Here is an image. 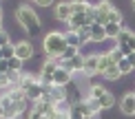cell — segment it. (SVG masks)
I'll list each match as a JSON object with an SVG mask.
<instances>
[{"mask_svg":"<svg viewBox=\"0 0 135 119\" xmlns=\"http://www.w3.org/2000/svg\"><path fill=\"white\" fill-rule=\"evenodd\" d=\"M66 46H69V44L64 42V33L51 31V33H47V35H44L42 49H44V53H47L49 60H58V58H62V53H64Z\"/></svg>","mask_w":135,"mask_h":119,"instance_id":"1","label":"cell"},{"mask_svg":"<svg viewBox=\"0 0 135 119\" xmlns=\"http://www.w3.org/2000/svg\"><path fill=\"white\" fill-rule=\"evenodd\" d=\"M16 20L31 33H38V29H40V18H38V13L31 7H27V4H20V7L16 9Z\"/></svg>","mask_w":135,"mask_h":119,"instance_id":"2","label":"cell"},{"mask_svg":"<svg viewBox=\"0 0 135 119\" xmlns=\"http://www.w3.org/2000/svg\"><path fill=\"white\" fill-rule=\"evenodd\" d=\"M89 97L98 99V101H100V106H102V110L113 108V104H115V97H113V95H111L104 86H91V95H89Z\"/></svg>","mask_w":135,"mask_h":119,"instance_id":"3","label":"cell"},{"mask_svg":"<svg viewBox=\"0 0 135 119\" xmlns=\"http://www.w3.org/2000/svg\"><path fill=\"white\" fill-rule=\"evenodd\" d=\"M0 104L4 106V119H18L27 108V101H9L7 97L0 99Z\"/></svg>","mask_w":135,"mask_h":119,"instance_id":"4","label":"cell"},{"mask_svg":"<svg viewBox=\"0 0 135 119\" xmlns=\"http://www.w3.org/2000/svg\"><path fill=\"white\" fill-rule=\"evenodd\" d=\"M58 69H60V60H47V62H44L42 75H40L42 86H47V88L53 86V75H55V71H58Z\"/></svg>","mask_w":135,"mask_h":119,"instance_id":"5","label":"cell"},{"mask_svg":"<svg viewBox=\"0 0 135 119\" xmlns=\"http://www.w3.org/2000/svg\"><path fill=\"white\" fill-rule=\"evenodd\" d=\"M111 9H113V4H111L109 0H102V2L95 7V11H98V15H95V24H102V27L109 24V13H111Z\"/></svg>","mask_w":135,"mask_h":119,"instance_id":"6","label":"cell"},{"mask_svg":"<svg viewBox=\"0 0 135 119\" xmlns=\"http://www.w3.org/2000/svg\"><path fill=\"white\" fill-rule=\"evenodd\" d=\"M55 18L69 22L73 18V2H58L55 4Z\"/></svg>","mask_w":135,"mask_h":119,"instance_id":"7","label":"cell"},{"mask_svg":"<svg viewBox=\"0 0 135 119\" xmlns=\"http://www.w3.org/2000/svg\"><path fill=\"white\" fill-rule=\"evenodd\" d=\"M31 55H33V46H31V42H27V40H22V42L16 44V58L18 60H31Z\"/></svg>","mask_w":135,"mask_h":119,"instance_id":"8","label":"cell"},{"mask_svg":"<svg viewBox=\"0 0 135 119\" xmlns=\"http://www.w3.org/2000/svg\"><path fill=\"white\" fill-rule=\"evenodd\" d=\"M84 55H75L73 60H69V62H62L60 60V66H62L64 71H69V73H73V71H84Z\"/></svg>","mask_w":135,"mask_h":119,"instance_id":"9","label":"cell"},{"mask_svg":"<svg viewBox=\"0 0 135 119\" xmlns=\"http://www.w3.org/2000/svg\"><path fill=\"white\" fill-rule=\"evenodd\" d=\"M120 108L124 115H135V93H126L120 101Z\"/></svg>","mask_w":135,"mask_h":119,"instance_id":"10","label":"cell"},{"mask_svg":"<svg viewBox=\"0 0 135 119\" xmlns=\"http://www.w3.org/2000/svg\"><path fill=\"white\" fill-rule=\"evenodd\" d=\"M71 75H73V73H69V71H64L62 66H60V69L55 71V75H53V86H60V88H64L66 84L71 82Z\"/></svg>","mask_w":135,"mask_h":119,"instance_id":"11","label":"cell"},{"mask_svg":"<svg viewBox=\"0 0 135 119\" xmlns=\"http://www.w3.org/2000/svg\"><path fill=\"white\" fill-rule=\"evenodd\" d=\"M40 84V77H36V75H31V73H25V75H20V82H18V86L25 90H29V88H33V86H38Z\"/></svg>","mask_w":135,"mask_h":119,"instance_id":"12","label":"cell"},{"mask_svg":"<svg viewBox=\"0 0 135 119\" xmlns=\"http://www.w3.org/2000/svg\"><path fill=\"white\" fill-rule=\"evenodd\" d=\"M113 64H115V62L111 60V55H109V53H102V55H98V73H102V75H104V73L109 71Z\"/></svg>","mask_w":135,"mask_h":119,"instance_id":"13","label":"cell"},{"mask_svg":"<svg viewBox=\"0 0 135 119\" xmlns=\"http://www.w3.org/2000/svg\"><path fill=\"white\" fill-rule=\"evenodd\" d=\"M104 29H106V40H117V38H120V33L124 31V27L117 24V22H109Z\"/></svg>","mask_w":135,"mask_h":119,"instance_id":"14","label":"cell"},{"mask_svg":"<svg viewBox=\"0 0 135 119\" xmlns=\"http://www.w3.org/2000/svg\"><path fill=\"white\" fill-rule=\"evenodd\" d=\"M106 40V29L102 24H91V42H104Z\"/></svg>","mask_w":135,"mask_h":119,"instance_id":"15","label":"cell"},{"mask_svg":"<svg viewBox=\"0 0 135 119\" xmlns=\"http://www.w3.org/2000/svg\"><path fill=\"white\" fill-rule=\"evenodd\" d=\"M84 73L86 75H95L98 73V55H86V60H84Z\"/></svg>","mask_w":135,"mask_h":119,"instance_id":"16","label":"cell"},{"mask_svg":"<svg viewBox=\"0 0 135 119\" xmlns=\"http://www.w3.org/2000/svg\"><path fill=\"white\" fill-rule=\"evenodd\" d=\"M4 97H7L9 101H27V93H25L20 86H16V88H11Z\"/></svg>","mask_w":135,"mask_h":119,"instance_id":"17","label":"cell"},{"mask_svg":"<svg viewBox=\"0 0 135 119\" xmlns=\"http://www.w3.org/2000/svg\"><path fill=\"white\" fill-rule=\"evenodd\" d=\"M64 42L69 44V46H75V49L82 46V40H80V35H78V31H66L64 33Z\"/></svg>","mask_w":135,"mask_h":119,"instance_id":"18","label":"cell"},{"mask_svg":"<svg viewBox=\"0 0 135 119\" xmlns=\"http://www.w3.org/2000/svg\"><path fill=\"white\" fill-rule=\"evenodd\" d=\"M75 55H80V49H75V46H66L64 49V53H62V62H69V60H73Z\"/></svg>","mask_w":135,"mask_h":119,"instance_id":"19","label":"cell"},{"mask_svg":"<svg viewBox=\"0 0 135 119\" xmlns=\"http://www.w3.org/2000/svg\"><path fill=\"white\" fill-rule=\"evenodd\" d=\"M0 51H2L4 60H11V58H16V44H4V46H0Z\"/></svg>","mask_w":135,"mask_h":119,"instance_id":"20","label":"cell"},{"mask_svg":"<svg viewBox=\"0 0 135 119\" xmlns=\"http://www.w3.org/2000/svg\"><path fill=\"white\" fill-rule=\"evenodd\" d=\"M104 77H106V79H120V77H122V73H120V69H117V64L111 66V69L104 73Z\"/></svg>","mask_w":135,"mask_h":119,"instance_id":"21","label":"cell"},{"mask_svg":"<svg viewBox=\"0 0 135 119\" xmlns=\"http://www.w3.org/2000/svg\"><path fill=\"white\" fill-rule=\"evenodd\" d=\"M78 35H80L82 44H84V42H91V27H82V29L78 31Z\"/></svg>","mask_w":135,"mask_h":119,"instance_id":"22","label":"cell"},{"mask_svg":"<svg viewBox=\"0 0 135 119\" xmlns=\"http://www.w3.org/2000/svg\"><path fill=\"white\" fill-rule=\"evenodd\" d=\"M109 55H111V60H113L115 64H120V62L124 60V53H122V51L117 49V46H115V49H111V51H109Z\"/></svg>","mask_w":135,"mask_h":119,"instance_id":"23","label":"cell"},{"mask_svg":"<svg viewBox=\"0 0 135 119\" xmlns=\"http://www.w3.org/2000/svg\"><path fill=\"white\" fill-rule=\"evenodd\" d=\"M22 64H25L22 60H18V58H11V60H9V71L20 73V71H22Z\"/></svg>","mask_w":135,"mask_h":119,"instance_id":"24","label":"cell"},{"mask_svg":"<svg viewBox=\"0 0 135 119\" xmlns=\"http://www.w3.org/2000/svg\"><path fill=\"white\" fill-rule=\"evenodd\" d=\"M117 69H120V73H122V75H126V73H131V71H133V66H131V62L124 58V60L120 62V64H117Z\"/></svg>","mask_w":135,"mask_h":119,"instance_id":"25","label":"cell"},{"mask_svg":"<svg viewBox=\"0 0 135 119\" xmlns=\"http://www.w3.org/2000/svg\"><path fill=\"white\" fill-rule=\"evenodd\" d=\"M128 38H131V31H126V29H124V31L120 33V38H117V46H120V44H126V42H128Z\"/></svg>","mask_w":135,"mask_h":119,"instance_id":"26","label":"cell"},{"mask_svg":"<svg viewBox=\"0 0 135 119\" xmlns=\"http://www.w3.org/2000/svg\"><path fill=\"white\" fill-rule=\"evenodd\" d=\"M71 119H86V117L78 110V106H73V108H71Z\"/></svg>","mask_w":135,"mask_h":119,"instance_id":"27","label":"cell"},{"mask_svg":"<svg viewBox=\"0 0 135 119\" xmlns=\"http://www.w3.org/2000/svg\"><path fill=\"white\" fill-rule=\"evenodd\" d=\"M4 44H9V33L0 31V46H4Z\"/></svg>","mask_w":135,"mask_h":119,"instance_id":"28","label":"cell"},{"mask_svg":"<svg viewBox=\"0 0 135 119\" xmlns=\"http://www.w3.org/2000/svg\"><path fill=\"white\" fill-rule=\"evenodd\" d=\"M27 119H47V117H44V115H40V112H36V110H29V117H27Z\"/></svg>","mask_w":135,"mask_h":119,"instance_id":"29","label":"cell"},{"mask_svg":"<svg viewBox=\"0 0 135 119\" xmlns=\"http://www.w3.org/2000/svg\"><path fill=\"white\" fill-rule=\"evenodd\" d=\"M0 73H9V60H0Z\"/></svg>","mask_w":135,"mask_h":119,"instance_id":"30","label":"cell"},{"mask_svg":"<svg viewBox=\"0 0 135 119\" xmlns=\"http://www.w3.org/2000/svg\"><path fill=\"white\" fill-rule=\"evenodd\" d=\"M36 4H38V7H51L53 0H36Z\"/></svg>","mask_w":135,"mask_h":119,"instance_id":"31","label":"cell"},{"mask_svg":"<svg viewBox=\"0 0 135 119\" xmlns=\"http://www.w3.org/2000/svg\"><path fill=\"white\" fill-rule=\"evenodd\" d=\"M126 44H128V49L135 53V33H131V38H128V42H126Z\"/></svg>","mask_w":135,"mask_h":119,"instance_id":"32","label":"cell"},{"mask_svg":"<svg viewBox=\"0 0 135 119\" xmlns=\"http://www.w3.org/2000/svg\"><path fill=\"white\" fill-rule=\"evenodd\" d=\"M128 62H131V66H133V69H135V53H131V55H128V58H126Z\"/></svg>","mask_w":135,"mask_h":119,"instance_id":"33","label":"cell"},{"mask_svg":"<svg viewBox=\"0 0 135 119\" xmlns=\"http://www.w3.org/2000/svg\"><path fill=\"white\" fill-rule=\"evenodd\" d=\"M0 119H4V106L0 104Z\"/></svg>","mask_w":135,"mask_h":119,"instance_id":"34","label":"cell"},{"mask_svg":"<svg viewBox=\"0 0 135 119\" xmlns=\"http://www.w3.org/2000/svg\"><path fill=\"white\" fill-rule=\"evenodd\" d=\"M0 24H2V9H0ZM0 31H2V29H0Z\"/></svg>","mask_w":135,"mask_h":119,"instance_id":"35","label":"cell"},{"mask_svg":"<svg viewBox=\"0 0 135 119\" xmlns=\"http://www.w3.org/2000/svg\"><path fill=\"white\" fill-rule=\"evenodd\" d=\"M133 9H135V0H133Z\"/></svg>","mask_w":135,"mask_h":119,"instance_id":"36","label":"cell"},{"mask_svg":"<svg viewBox=\"0 0 135 119\" xmlns=\"http://www.w3.org/2000/svg\"><path fill=\"white\" fill-rule=\"evenodd\" d=\"M33 2H36V0H33Z\"/></svg>","mask_w":135,"mask_h":119,"instance_id":"37","label":"cell"}]
</instances>
